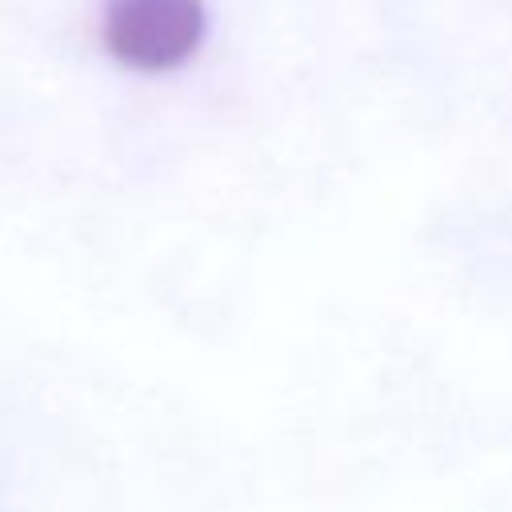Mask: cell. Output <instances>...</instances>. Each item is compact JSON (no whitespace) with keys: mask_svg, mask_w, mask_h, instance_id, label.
<instances>
[{"mask_svg":"<svg viewBox=\"0 0 512 512\" xmlns=\"http://www.w3.org/2000/svg\"><path fill=\"white\" fill-rule=\"evenodd\" d=\"M208 36L204 0H108L100 16L104 52L144 76L184 68Z\"/></svg>","mask_w":512,"mask_h":512,"instance_id":"cell-1","label":"cell"}]
</instances>
